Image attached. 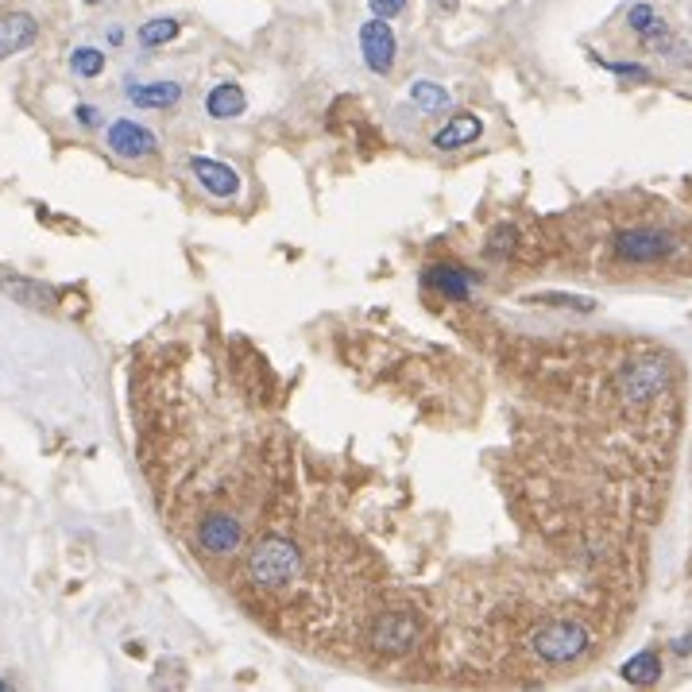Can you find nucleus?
Instances as JSON below:
<instances>
[{
	"label": "nucleus",
	"instance_id": "obj_1",
	"mask_svg": "<svg viewBox=\"0 0 692 692\" xmlns=\"http://www.w3.org/2000/svg\"><path fill=\"white\" fill-rule=\"evenodd\" d=\"M306 553L298 542H290L287 534H263L252 542L248 557H244V573L252 580L256 592H283L294 580L302 577Z\"/></svg>",
	"mask_w": 692,
	"mask_h": 692
},
{
	"label": "nucleus",
	"instance_id": "obj_2",
	"mask_svg": "<svg viewBox=\"0 0 692 692\" xmlns=\"http://www.w3.org/2000/svg\"><path fill=\"white\" fill-rule=\"evenodd\" d=\"M588 642H592V635L584 631V623H577V619H546L530 635V650L546 665H569L588 650Z\"/></svg>",
	"mask_w": 692,
	"mask_h": 692
},
{
	"label": "nucleus",
	"instance_id": "obj_3",
	"mask_svg": "<svg viewBox=\"0 0 692 692\" xmlns=\"http://www.w3.org/2000/svg\"><path fill=\"white\" fill-rule=\"evenodd\" d=\"M677 248H681V240L662 229H627L615 236V256L623 263H662Z\"/></svg>",
	"mask_w": 692,
	"mask_h": 692
},
{
	"label": "nucleus",
	"instance_id": "obj_4",
	"mask_svg": "<svg viewBox=\"0 0 692 692\" xmlns=\"http://www.w3.org/2000/svg\"><path fill=\"white\" fill-rule=\"evenodd\" d=\"M669 383V364L662 356H646V360H635L631 368H623L619 375V395L631 406H646L654 403Z\"/></svg>",
	"mask_w": 692,
	"mask_h": 692
},
{
	"label": "nucleus",
	"instance_id": "obj_5",
	"mask_svg": "<svg viewBox=\"0 0 692 692\" xmlns=\"http://www.w3.org/2000/svg\"><path fill=\"white\" fill-rule=\"evenodd\" d=\"M198 549L205 557H232L244 549V522L229 511H209L198 522Z\"/></svg>",
	"mask_w": 692,
	"mask_h": 692
},
{
	"label": "nucleus",
	"instance_id": "obj_6",
	"mask_svg": "<svg viewBox=\"0 0 692 692\" xmlns=\"http://www.w3.org/2000/svg\"><path fill=\"white\" fill-rule=\"evenodd\" d=\"M414 638H418V623L410 611H383L372 627V646L379 654H391V658L406 654L414 646Z\"/></svg>",
	"mask_w": 692,
	"mask_h": 692
},
{
	"label": "nucleus",
	"instance_id": "obj_7",
	"mask_svg": "<svg viewBox=\"0 0 692 692\" xmlns=\"http://www.w3.org/2000/svg\"><path fill=\"white\" fill-rule=\"evenodd\" d=\"M105 144H109V151H113L116 159H147V155L159 151L155 132H147L144 124H136V120H128V116H120V120L109 124Z\"/></svg>",
	"mask_w": 692,
	"mask_h": 692
},
{
	"label": "nucleus",
	"instance_id": "obj_8",
	"mask_svg": "<svg viewBox=\"0 0 692 692\" xmlns=\"http://www.w3.org/2000/svg\"><path fill=\"white\" fill-rule=\"evenodd\" d=\"M360 51H364V62H368V70L372 74H391V66H395V55H399V43H395V31L387 20H368L364 28H360Z\"/></svg>",
	"mask_w": 692,
	"mask_h": 692
},
{
	"label": "nucleus",
	"instance_id": "obj_9",
	"mask_svg": "<svg viewBox=\"0 0 692 692\" xmlns=\"http://www.w3.org/2000/svg\"><path fill=\"white\" fill-rule=\"evenodd\" d=\"M190 171H194V178L202 182L213 198H236V194H240V174L232 171L229 163L194 155V159H190Z\"/></svg>",
	"mask_w": 692,
	"mask_h": 692
},
{
	"label": "nucleus",
	"instance_id": "obj_10",
	"mask_svg": "<svg viewBox=\"0 0 692 692\" xmlns=\"http://www.w3.org/2000/svg\"><path fill=\"white\" fill-rule=\"evenodd\" d=\"M480 132H484V120L476 113H457L445 120V128H437L433 132V147L437 151H457V147H468L480 140Z\"/></svg>",
	"mask_w": 692,
	"mask_h": 692
},
{
	"label": "nucleus",
	"instance_id": "obj_11",
	"mask_svg": "<svg viewBox=\"0 0 692 692\" xmlns=\"http://www.w3.org/2000/svg\"><path fill=\"white\" fill-rule=\"evenodd\" d=\"M35 35H39V24H35V16H28V12L0 16V58L28 51L31 43H35Z\"/></svg>",
	"mask_w": 692,
	"mask_h": 692
},
{
	"label": "nucleus",
	"instance_id": "obj_12",
	"mask_svg": "<svg viewBox=\"0 0 692 692\" xmlns=\"http://www.w3.org/2000/svg\"><path fill=\"white\" fill-rule=\"evenodd\" d=\"M426 287H433L441 298H453V302H468V271L457 263H433L426 267Z\"/></svg>",
	"mask_w": 692,
	"mask_h": 692
},
{
	"label": "nucleus",
	"instance_id": "obj_13",
	"mask_svg": "<svg viewBox=\"0 0 692 692\" xmlns=\"http://www.w3.org/2000/svg\"><path fill=\"white\" fill-rule=\"evenodd\" d=\"M0 290L4 294H12V302H20V306H31V310H51L55 306V290L43 287V283H35V279H20V275H0Z\"/></svg>",
	"mask_w": 692,
	"mask_h": 692
},
{
	"label": "nucleus",
	"instance_id": "obj_14",
	"mask_svg": "<svg viewBox=\"0 0 692 692\" xmlns=\"http://www.w3.org/2000/svg\"><path fill=\"white\" fill-rule=\"evenodd\" d=\"M128 101L136 109H174L182 101V86L178 82H144V86H128Z\"/></svg>",
	"mask_w": 692,
	"mask_h": 692
},
{
	"label": "nucleus",
	"instance_id": "obj_15",
	"mask_svg": "<svg viewBox=\"0 0 692 692\" xmlns=\"http://www.w3.org/2000/svg\"><path fill=\"white\" fill-rule=\"evenodd\" d=\"M244 109H248V97H244V89L236 86V82H221V86L209 89V97H205V113L213 116V120L244 116Z\"/></svg>",
	"mask_w": 692,
	"mask_h": 692
},
{
	"label": "nucleus",
	"instance_id": "obj_16",
	"mask_svg": "<svg viewBox=\"0 0 692 692\" xmlns=\"http://www.w3.org/2000/svg\"><path fill=\"white\" fill-rule=\"evenodd\" d=\"M619 673H623L627 685H642V689H646V685H658V681H662V658H658L654 650H642L631 662H623Z\"/></svg>",
	"mask_w": 692,
	"mask_h": 692
},
{
	"label": "nucleus",
	"instance_id": "obj_17",
	"mask_svg": "<svg viewBox=\"0 0 692 692\" xmlns=\"http://www.w3.org/2000/svg\"><path fill=\"white\" fill-rule=\"evenodd\" d=\"M410 101H414L422 113L437 116V113H445V109H449V101H453V97H449V89H445V86H437V82H426V78H422V82H414V86H410Z\"/></svg>",
	"mask_w": 692,
	"mask_h": 692
},
{
	"label": "nucleus",
	"instance_id": "obj_18",
	"mask_svg": "<svg viewBox=\"0 0 692 692\" xmlns=\"http://www.w3.org/2000/svg\"><path fill=\"white\" fill-rule=\"evenodd\" d=\"M70 70L78 78H97L105 70V51H97V47H74L70 51Z\"/></svg>",
	"mask_w": 692,
	"mask_h": 692
},
{
	"label": "nucleus",
	"instance_id": "obj_19",
	"mask_svg": "<svg viewBox=\"0 0 692 692\" xmlns=\"http://www.w3.org/2000/svg\"><path fill=\"white\" fill-rule=\"evenodd\" d=\"M178 31H182V24H178V20H171V16H159V20H147L144 28H140V43H144V47H163V43H171Z\"/></svg>",
	"mask_w": 692,
	"mask_h": 692
},
{
	"label": "nucleus",
	"instance_id": "obj_20",
	"mask_svg": "<svg viewBox=\"0 0 692 692\" xmlns=\"http://www.w3.org/2000/svg\"><path fill=\"white\" fill-rule=\"evenodd\" d=\"M627 24H631V31H638V35H662L665 31L662 16H658L650 4H635V8L627 12Z\"/></svg>",
	"mask_w": 692,
	"mask_h": 692
},
{
	"label": "nucleus",
	"instance_id": "obj_21",
	"mask_svg": "<svg viewBox=\"0 0 692 692\" xmlns=\"http://www.w3.org/2000/svg\"><path fill=\"white\" fill-rule=\"evenodd\" d=\"M534 302H546V306H573L580 314H592V310H596L592 298H577V294H538Z\"/></svg>",
	"mask_w": 692,
	"mask_h": 692
},
{
	"label": "nucleus",
	"instance_id": "obj_22",
	"mask_svg": "<svg viewBox=\"0 0 692 692\" xmlns=\"http://www.w3.org/2000/svg\"><path fill=\"white\" fill-rule=\"evenodd\" d=\"M611 74L619 78H631V82H650V70L646 66H635V62H604Z\"/></svg>",
	"mask_w": 692,
	"mask_h": 692
},
{
	"label": "nucleus",
	"instance_id": "obj_23",
	"mask_svg": "<svg viewBox=\"0 0 692 692\" xmlns=\"http://www.w3.org/2000/svg\"><path fill=\"white\" fill-rule=\"evenodd\" d=\"M368 4H372V12L379 20H395L406 8V0H368Z\"/></svg>",
	"mask_w": 692,
	"mask_h": 692
},
{
	"label": "nucleus",
	"instance_id": "obj_24",
	"mask_svg": "<svg viewBox=\"0 0 692 692\" xmlns=\"http://www.w3.org/2000/svg\"><path fill=\"white\" fill-rule=\"evenodd\" d=\"M74 116H78V124H82V128H97V124H101V113H97L93 105H78V109H74Z\"/></svg>",
	"mask_w": 692,
	"mask_h": 692
},
{
	"label": "nucleus",
	"instance_id": "obj_25",
	"mask_svg": "<svg viewBox=\"0 0 692 692\" xmlns=\"http://www.w3.org/2000/svg\"><path fill=\"white\" fill-rule=\"evenodd\" d=\"M673 650H677L681 658H685V654H692V638H689V635H685V638H677V642H673Z\"/></svg>",
	"mask_w": 692,
	"mask_h": 692
},
{
	"label": "nucleus",
	"instance_id": "obj_26",
	"mask_svg": "<svg viewBox=\"0 0 692 692\" xmlns=\"http://www.w3.org/2000/svg\"><path fill=\"white\" fill-rule=\"evenodd\" d=\"M457 4L461 0H437V8H445V12H457Z\"/></svg>",
	"mask_w": 692,
	"mask_h": 692
},
{
	"label": "nucleus",
	"instance_id": "obj_27",
	"mask_svg": "<svg viewBox=\"0 0 692 692\" xmlns=\"http://www.w3.org/2000/svg\"><path fill=\"white\" fill-rule=\"evenodd\" d=\"M109 43H113V47H116V43H124V31H120V28L109 31Z\"/></svg>",
	"mask_w": 692,
	"mask_h": 692
},
{
	"label": "nucleus",
	"instance_id": "obj_28",
	"mask_svg": "<svg viewBox=\"0 0 692 692\" xmlns=\"http://www.w3.org/2000/svg\"><path fill=\"white\" fill-rule=\"evenodd\" d=\"M86 4H101V0H86Z\"/></svg>",
	"mask_w": 692,
	"mask_h": 692
}]
</instances>
